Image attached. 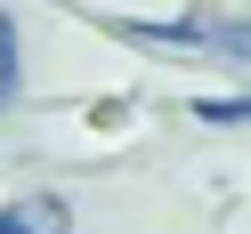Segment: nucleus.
<instances>
[{
	"instance_id": "f257e3e1",
	"label": "nucleus",
	"mask_w": 251,
	"mask_h": 234,
	"mask_svg": "<svg viewBox=\"0 0 251 234\" xmlns=\"http://www.w3.org/2000/svg\"><path fill=\"white\" fill-rule=\"evenodd\" d=\"M0 234H65V202H49V194H25V202H8L0 210Z\"/></svg>"
},
{
	"instance_id": "f03ea898",
	"label": "nucleus",
	"mask_w": 251,
	"mask_h": 234,
	"mask_svg": "<svg viewBox=\"0 0 251 234\" xmlns=\"http://www.w3.org/2000/svg\"><path fill=\"white\" fill-rule=\"evenodd\" d=\"M195 113H202V121H219V129H235V121H251V97H202Z\"/></svg>"
},
{
	"instance_id": "7ed1b4c3",
	"label": "nucleus",
	"mask_w": 251,
	"mask_h": 234,
	"mask_svg": "<svg viewBox=\"0 0 251 234\" xmlns=\"http://www.w3.org/2000/svg\"><path fill=\"white\" fill-rule=\"evenodd\" d=\"M8 89H17V24L0 17V97H8Z\"/></svg>"
}]
</instances>
